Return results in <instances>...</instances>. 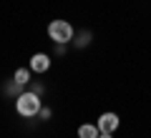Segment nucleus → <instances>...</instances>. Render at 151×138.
<instances>
[{
    "label": "nucleus",
    "mask_w": 151,
    "mask_h": 138,
    "mask_svg": "<svg viewBox=\"0 0 151 138\" xmlns=\"http://www.w3.org/2000/svg\"><path fill=\"white\" fill-rule=\"evenodd\" d=\"M48 68H50V58L45 53H35L30 58V70H35V73H45Z\"/></svg>",
    "instance_id": "4"
},
{
    "label": "nucleus",
    "mask_w": 151,
    "mask_h": 138,
    "mask_svg": "<svg viewBox=\"0 0 151 138\" xmlns=\"http://www.w3.org/2000/svg\"><path fill=\"white\" fill-rule=\"evenodd\" d=\"M15 111L20 113V116H25V118L38 116V113H40V98H38V93H23V96H18Z\"/></svg>",
    "instance_id": "1"
},
{
    "label": "nucleus",
    "mask_w": 151,
    "mask_h": 138,
    "mask_svg": "<svg viewBox=\"0 0 151 138\" xmlns=\"http://www.w3.org/2000/svg\"><path fill=\"white\" fill-rule=\"evenodd\" d=\"M28 80H30V70L18 68V70H15V83H18V85H25Z\"/></svg>",
    "instance_id": "6"
},
{
    "label": "nucleus",
    "mask_w": 151,
    "mask_h": 138,
    "mask_svg": "<svg viewBox=\"0 0 151 138\" xmlns=\"http://www.w3.org/2000/svg\"><path fill=\"white\" fill-rule=\"evenodd\" d=\"M98 138H111V133H101V136H98Z\"/></svg>",
    "instance_id": "7"
},
{
    "label": "nucleus",
    "mask_w": 151,
    "mask_h": 138,
    "mask_svg": "<svg viewBox=\"0 0 151 138\" xmlns=\"http://www.w3.org/2000/svg\"><path fill=\"white\" fill-rule=\"evenodd\" d=\"M48 38L53 43H58V45H63V43H68L70 38H73V28H70L68 20H50L48 25Z\"/></svg>",
    "instance_id": "2"
},
{
    "label": "nucleus",
    "mask_w": 151,
    "mask_h": 138,
    "mask_svg": "<svg viewBox=\"0 0 151 138\" xmlns=\"http://www.w3.org/2000/svg\"><path fill=\"white\" fill-rule=\"evenodd\" d=\"M96 126H98L101 133H113L119 128V116H116V113H101V118H98Z\"/></svg>",
    "instance_id": "3"
},
{
    "label": "nucleus",
    "mask_w": 151,
    "mask_h": 138,
    "mask_svg": "<svg viewBox=\"0 0 151 138\" xmlns=\"http://www.w3.org/2000/svg\"><path fill=\"white\" fill-rule=\"evenodd\" d=\"M101 136V131H98V126H81L78 128V138H98Z\"/></svg>",
    "instance_id": "5"
}]
</instances>
